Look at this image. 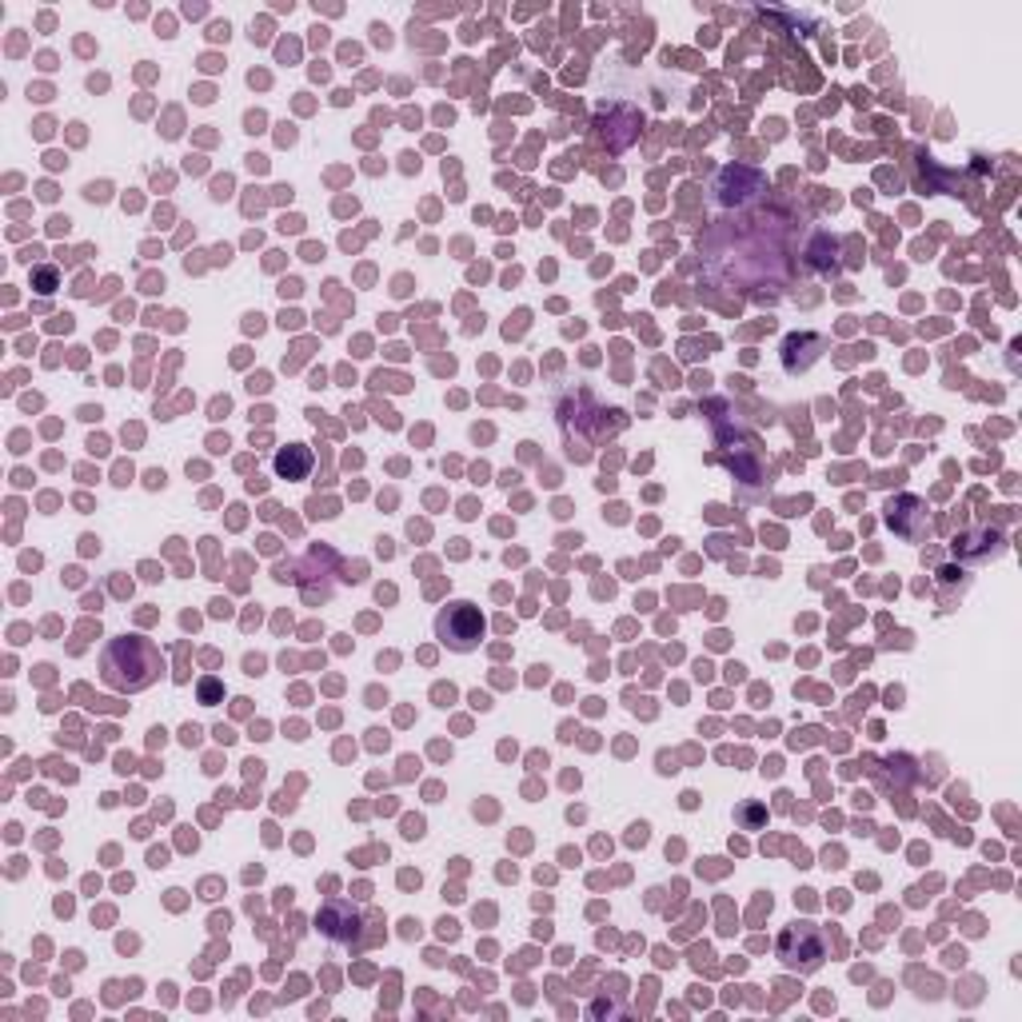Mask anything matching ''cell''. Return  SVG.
<instances>
[{
    "label": "cell",
    "instance_id": "obj_5",
    "mask_svg": "<svg viewBox=\"0 0 1022 1022\" xmlns=\"http://www.w3.org/2000/svg\"><path fill=\"white\" fill-rule=\"evenodd\" d=\"M272 468H276L280 480H304V476L312 471V452L304 444H288L280 456H276Z\"/></svg>",
    "mask_w": 1022,
    "mask_h": 1022
},
{
    "label": "cell",
    "instance_id": "obj_7",
    "mask_svg": "<svg viewBox=\"0 0 1022 1022\" xmlns=\"http://www.w3.org/2000/svg\"><path fill=\"white\" fill-rule=\"evenodd\" d=\"M37 283H40V292H52V288H56V272H52V268H49V272H40Z\"/></svg>",
    "mask_w": 1022,
    "mask_h": 1022
},
{
    "label": "cell",
    "instance_id": "obj_4",
    "mask_svg": "<svg viewBox=\"0 0 1022 1022\" xmlns=\"http://www.w3.org/2000/svg\"><path fill=\"white\" fill-rule=\"evenodd\" d=\"M316 926H320V931L332 938V943H352V938L359 935V911L352 907V903L332 899V903H324V907H320V914H316Z\"/></svg>",
    "mask_w": 1022,
    "mask_h": 1022
},
{
    "label": "cell",
    "instance_id": "obj_2",
    "mask_svg": "<svg viewBox=\"0 0 1022 1022\" xmlns=\"http://www.w3.org/2000/svg\"><path fill=\"white\" fill-rule=\"evenodd\" d=\"M436 635H440V643L444 647H452V652L468 655L480 647L483 640V616L480 607L468 604V600H456V604H447L440 616H436Z\"/></svg>",
    "mask_w": 1022,
    "mask_h": 1022
},
{
    "label": "cell",
    "instance_id": "obj_3",
    "mask_svg": "<svg viewBox=\"0 0 1022 1022\" xmlns=\"http://www.w3.org/2000/svg\"><path fill=\"white\" fill-rule=\"evenodd\" d=\"M779 959L787 962L791 971H819L827 959V943H823V931L811 923H795L783 931V938H779Z\"/></svg>",
    "mask_w": 1022,
    "mask_h": 1022
},
{
    "label": "cell",
    "instance_id": "obj_1",
    "mask_svg": "<svg viewBox=\"0 0 1022 1022\" xmlns=\"http://www.w3.org/2000/svg\"><path fill=\"white\" fill-rule=\"evenodd\" d=\"M100 679L121 695H136L149 691L161 679V652L152 640L140 635H116L109 647L100 652Z\"/></svg>",
    "mask_w": 1022,
    "mask_h": 1022
},
{
    "label": "cell",
    "instance_id": "obj_6",
    "mask_svg": "<svg viewBox=\"0 0 1022 1022\" xmlns=\"http://www.w3.org/2000/svg\"><path fill=\"white\" fill-rule=\"evenodd\" d=\"M224 699V687H220V679H200V703H220Z\"/></svg>",
    "mask_w": 1022,
    "mask_h": 1022
}]
</instances>
